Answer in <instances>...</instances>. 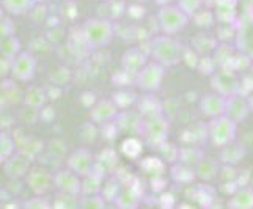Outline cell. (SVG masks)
<instances>
[{
    "label": "cell",
    "instance_id": "57",
    "mask_svg": "<svg viewBox=\"0 0 253 209\" xmlns=\"http://www.w3.org/2000/svg\"><path fill=\"white\" fill-rule=\"evenodd\" d=\"M40 118L44 121V123H49V121H52L55 118V110L54 107L50 106H44L41 110H40Z\"/></svg>",
    "mask_w": 253,
    "mask_h": 209
},
{
    "label": "cell",
    "instance_id": "60",
    "mask_svg": "<svg viewBox=\"0 0 253 209\" xmlns=\"http://www.w3.org/2000/svg\"><path fill=\"white\" fill-rule=\"evenodd\" d=\"M247 99H249V104H250V109H252V112H253V91L249 94Z\"/></svg>",
    "mask_w": 253,
    "mask_h": 209
},
{
    "label": "cell",
    "instance_id": "59",
    "mask_svg": "<svg viewBox=\"0 0 253 209\" xmlns=\"http://www.w3.org/2000/svg\"><path fill=\"white\" fill-rule=\"evenodd\" d=\"M153 2L156 3V5H159V6H164V5H170L173 0H153Z\"/></svg>",
    "mask_w": 253,
    "mask_h": 209
},
{
    "label": "cell",
    "instance_id": "26",
    "mask_svg": "<svg viewBox=\"0 0 253 209\" xmlns=\"http://www.w3.org/2000/svg\"><path fill=\"white\" fill-rule=\"evenodd\" d=\"M37 0H2L3 10L10 16H24L33 10Z\"/></svg>",
    "mask_w": 253,
    "mask_h": 209
},
{
    "label": "cell",
    "instance_id": "29",
    "mask_svg": "<svg viewBox=\"0 0 253 209\" xmlns=\"http://www.w3.org/2000/svg\"><path fill=\"white\" fill-rule=\"evenodd\" d=\"M205 158V153L202 151V148H198L197 145H189V146H182L179 151V162L187 164L190 167H197Z\"/></svg>",
    "mask_w": 253,
    "mask_h": 209
},
{
    "label": "cell",
    "instance_id": "42",
    "mask_svg": "<svg viewBox=\"0 0 253 209\" xmlns=\"http://www.w3.org/2000/svg\"><path fill=\"white\" fill-rule=\"evenodd\" d=\"M118 182H120V181H118L117 178H112V179H109L107 182H104L101 195H102L104 198H106V202H113V203H115V200H117L118 195L121 194Z\"/></svg>",
    "mask_w": 253,
    "mask_h": 209
},
{
    "label": "cell",
    "instance_id": "43",
    "mask_svg": "<svg viewBox=\"0 0 253 209\" xmlns=\"http://www.w3.org/2000/svg\"><path fill=\"white\" fill-rule=\"evenodd\" d=\"M233 54H234V50L230 47V44H226L225 41L220 42L214 50V58H215L217 65H219V68H223L226 63H228V60L233 57Z\"/></svg>",
    "mask_w": 253,
    "mask_h": 209
},
{
    "label": "cell",
    "instance_id": "35",
    "mask_svg": "<svg viewBox=\"0 0 253 209\" xmlns=\"http://www.w3.org/2000/svg\"><path fill=\"white\" fill-rule=\"evenodd\" d=\"M98 164H101L104 170L107 173H115L118 170V154L112 150V148H106L99 153V156L96 158Z\"/></svg>",
    "mask_w": 253,
    "mask_h": 209
},
{
    "label": "cell",
    "instance_id": "52",
    "mask_svg": "<svg viewBox=\"0 0 253 209\" xmlns=\"http://www.w3.org/2000/svg\"><path fill=\"white\" fill-rule=\"evenodd\" d=\"M24 208H30V209H37V208H42V209H47L52 206V203L49 202V200L44 197V195H37L33 197L30 200H27V202L22 203Z\"/></svg>",
    "mask_w": 253,
    "mask_h": 209
},
{
    "label": "cell",
    "instance_id": "53",
    "mask_svg": "<svg viewBox=\"0 0 253 209\" xmlns=\"http://www.w3.org/2000/svg\"><path fill=\"white\" fill-rule=\"evenodd\" d=\"M30 14H32L33 22H37V24H41V22H44L47 19V10H46L44 5H41V2H40V5L37 3L33 6V10L30 11Z\"/></svg>",
    "mask_w": 253,
    "mask_h": 209
},
{
    "label": "cell",
    "instance_id": "9",
    "mask_svg": "<svg viewBox=\"0 0 253 209\" xmlns=\"http://www.w3.org/2000/svg\"><path fill=\"white\" fill-rule=\"evenodd\" d=\"M25 184L35 195H46L54 187V175L44 167H32L25 176Z\"/></svg>",
    "mask_w": 253,
    "mask_h": 209
},
{
    "label": "cell",
    "instance_id": "6",
    "mask_svg": "<svg viewBox=\"0 0 253 209\" xmlns=\"http://www.w3.org/2000/svg\"><path fill=\"white\" fill-rule=\"evenodd\" d=\"M164 77H165V66L153 60V62L146 63L142 71L137 74L135 84L145 93H154L162 86Z\"/></svg>",
    "mask_w": 253,
    "mask_h": 209
},
{
    "label": "cell",
    "instance_id": "20",
    "mask_svg": "<svg viewBox=\"0 0 253 209\" xmlns=\"http://www.w3.org/2000/svg\"><path fill=\"white\" fill-rule=\"evenodd\" d=\"M217 46H219L217 37H212L208 32H200L192 38V49H195L200 55H211Z\"/></svg>",
    "mask_w": 253,
    "mask_h": 209
},
{
    "label": "cell",
    "instance_id": "27",
    "mask_svg": "<svg viewBox=\"0 0 253 209\" xmlns=\"http://www.w3.org/2000/svg\"><path fill=\"white\" fill-rule=\"evenodd\" d=\"M195 170H197V178L203 179V181H212L220 173L217 161L212 158H206V156L200 161V164L195 167Z\"/></svg>",
    "mask_w": 253,
    "mask_h": 209
},
{
    "label": "cell",
    "instance_id": "58",
    "mask_svg": "<svg viewBox=\"0 0 253 209\" xmlns=\"http://www.w3.org/2000/svg\"><path fill=\"white\" fill-rule=\"evenodd\" d=\"M174 197H173V194H170V192H164L161 197H159V205L162 206V208H173L174 206Z\"/></svg>",
    "mask_w": 253,
    "mask_h": 209
},
{
    "label": "cell",
    "instance_id": "56",
    "mask_svg": "<svg viewBox=\"0 0 253 209\" xmlns=\"http://www.w3.org/2000/svg\"><path fill=\"white\" fill-rule=\"evenodd\" d=\"M127 14L132 17V19H142V16L145 14V10L142 8V5H138L137 2L134 5L127 6Z\"/></svg>",
    "mask_w": 253,
    "mask_h": 209
},
{
    "label": "cell",
    "instance_id": "8",
    "mask_svg": "<svg viewBox=\"0 0 253 209\" xmlns=\"http://www.w3.org/2000/svg\"><path fill=\"white\" fill-rule=\"evenodd\" d=\"M11 79L17 82H29L37 74V58L32 52H21L13 58L11 65Z\"/></svg>",
    "mask_w": 253,
    "mask_h": 209
},
{
    "label": "cell",
    "instance_id": "21",
    "mask_svg": "<svg viewBox=\"0 0 253 209\" xmlns=\"http://www.w3.org/2000/svg\"><path fill=\"white\" fill-rule=\"evenodd\" d=\"M170 176L174 182L178 184H184L189 186L192 182L195 181L197 178V170H194V167H190L187 164H182V162H174L171 164V168H170Z\"/></svg>",
    "mask_w": 253,
    "mask_h": 209
},
{
    "label": "cell",
    "instance_id": "38",
    "mask_svg": "<svg viewBox=\"0 0 253 209\" xmlns=\"http://www.w3.org/2000/svg\"><path fill=\"white\" fill-rule=\"evenodd\" d=\"M140 168L148 173V175L151 176H158V175H162L164 173V168H165V161L161 159V158H145L142 162H140Z\"/></svg>",
    "mask_w": 253,
    "mask_h": 209
},
{
    "label": "cell",
    "instance_id": "31",
    "mask_svg": "<svg viewBox=\"0 0 253 209\" xmlns=\"http://www.w3.org/2000/svg\"><path fill=\"white\" fill-rule=\"evenodd\" d=\"M104 176L96 175V173H90L82 178V195H96L102 192L104 186Z\"/></svg>",
    "mask_w": 253,
    "mask_h": 209
},
{
    "label": "cell",
    "instance_id": "54",
    "mask_svg": "<svg viewBox=\"0 0 253 209\" xmlns=\"http://www.w3.org/2000/svg\"><path fill=\"white\" fill-rule=\"evenodd\" d=\"M253 91V63L249 68V74L244 77V81L241 82V93L249 96V94Z\"/></svg>",
    "mask_w": 253,
    "mask_h": 209
},
{
    "label": "cell",
    "instance_id": "7",
    "mask_svg": "<svg viewBox=\"0 0 253 209\" xmlns=\"http://www.w3.org/2000/svg\"><path fill=\"white\" fill-rule=\"evenodd\" d=\"M211 86L212 90L223 94V96H231V94L241 93V81L234 71L225 68H219L217 71L211 76Z\"/></svg>",
    "mask_w": 253,
    "mask_h": 209
},
{
    "label": "cell",
    "instance_id": "12",
    "mask_svg": "<svg viewBox=\"0 0 253 209\" xmlns=\"http://www.w3.org/2000/svg\"><path fill=\"white\" fill-rule=\"evenodd\" d=\"M32 162L33 159L29 158L27 154L17 150L11 158H8L3 161V171L5 175L10 179H21L24 176H27V173L32 168Z\"/></svg>",
    "mask_w": 253,
    "mask_h": 209
},
{
    "label": "cell",
    "instance_id": "14",
    "mask_svg": "<svg viewBox=\"0 0 253 209\" xmlns=\"http://www.w3.org/2000/svg\"><path fill=\"white\" fill-rule=\"evenodd\" d=\"M120 113V107L115 104L113 99H102L98 101L90 109V120L94 125H104L113 121Z\"/></svg>",
    "mask_w": 253,
    "mask_h": 209
},
{
    "label": "cell",
    "instance_id": "25",
    "mask_svg": "<svg viewBox=\"0 0 253 209\" xmlns=\"http://www.w3.org/2000/svg\"><path fill=\"white\" fill-rule=\"evenodd\" d=\"M68 46L73 49L76 57H85L86 54H88V52L93 50L90 47V44H88V41H86L82 29L74 30L73 33H69V37H68Z\"/></svg>",
    "mask_w": 253,
    "mask_h": 209
},
{
    "label": "cell",
    "instance_id": "22",
    "mask_svg": "<svg viewBox=\"0 0 253 209\" xmlns=\"http://www.w3.org/2000/svg\"><path fill=\"white\" fill-rule=\"evenodd\" d=\"M47 101H49L47 91H46V88H42V86L30 85L24 93V104L25 106L33 107V109L41 110L44 106H47Z\"/></svg>",
    "mask_w": 253,
    "mask_h": 209
},
{
    "label": "cell",
    "instance_id": "13",
    "mask_svg": "<svg viewBox=\"0 0 253 209\" xmlns=\"http://www.w3.org/2000/svg\"><path fill=\"white\" fill-rule=\"evenodd\" d=\"M252 112L250 104L246 94L236 93L231 94V96L226 98V109H225V115L231 118L234 123H244L247 120L249 113Z\"/></svg>",
    "mask_w": 253,
    "mask_h": 209
},
{
    "label": "cell",
    "instance_id": "34",
    "mask_svg": "<svg viewBox=\"0 0 253 209\" xmlns=\"http://www.w3.org/2000/svg\"><path fill=\"white\" fill-rule=\"evenodd\" d=\"M194 200L205 206V208H209L215 200V190L212 186L209 184H200V186H195L194 187Z\"/></svg>",
    "mask_w": 253,
    "mask_h": 209
},
{
    "label": "cell",
    "instance_id": "1",
    "mask_svg": "<svg viewBox=\"0 0 253 209\" xmlns=\"http://www.w3.org/2000/svg\"><path fill=\"white\" fill-rule=\"evenodd\" d=\"M182 49L181 42L173 38V35H159L151 41V57L154 62L164 65L165 68L176 66L182 60Z\"/></svg>",
    "mask_w": 253,
    "mask_h": 209
},
{
    "label": "cell",
    "instance_id": "49",
    "mask_svg": "<svg viewBox=\"0 0 253 209\" xmlns=\"http://www.w3.org/2000/svg\"><path fill=\"white\" fill-rule=\"evenodd\" d=\"M215 19L222 24H233L236 19V8L215 6Z\"/></svg>",
    "mask_w": 253,
    "mask_h": 209
},
{
    "label": "cell",
    "instance_id": "62",
    "mask_svg": "<svg viewBox=\"0 0 253 209\" xmlns=\"http://www.w3.org/2000/svg\"><path fill=\"white\" fill-rule=\"evenodd\" d=\"M37 2H38V3H40V2L42 3V2H46V0H37Z\"/></svg>",
    "mask_w": 253,
    "mask_h": 209
},
{
    "label": "cell",
    "instance_id": "3",
    "mask_svg": "<svg viewBox=\"0 0 253 209\" xmlns=\"http://www.w3.org/2000/svg\"><path fill=\"white\" fill-rule=\"evenodd\" d=\"M189 14H186L181 10L179 5H164L159 8L156 14V21L162 33L165 35H174L181 32L189 22Z\"/></svg>",
    "mask_w": 253,
    "mask_h": 209
},
{
    "label": "cell",
    "instance_id": "51",
    "mask_svg": "<svg viewBox=\"0 0 253 209\" xmlns=\"http://www.w3.org/2000/svg\"><path fill=\"white\" fill-rule=\"evenodd\" d=\"M40 118V110L33 109L30 106H25L21 112H19V120L25 125H35L37 120Z\"/></svg>",
    "mask_w": 253,
    "mask_h": 209
},
{
    "label": "cell",
    "instance_id": "50",
    "mask_svg": "<svg viewBox=\"0 0 253 209\" xmlns=\"http://www.w3.org/2000/svg\"><path fill=\"white\" fill-rule=\"evenodd\" d=\"M178 5L189 16H194L203 8V0H178Z\"/></svg>",
    "mask_w": 253,
    "mask_h": 209
},
{
    "label": "cell",
    "instance_id": "46",
    "mask_svg": "<svg viewBox=\"0 0 253 209\" xmlns=\"http://www.w3.org/2000/svg\"><path fill=\"white\" fill-rule=\"evenodd\" d=\"M66 151H68V146L63 140H60V138H54V140H50L47 145V153L54 159H63L66 156Z\"/></svg>",
    "mask_w": 253,
    "mask_h": 209
},
{
    "label": "cell",
    "instance_id": "44",
    "mask_svg": "<svg viewBox=\"0 0 253 209\" xmlns=\"http://www.w3.org/2000/svg\"><path fill=\"white\" fill-rule=\"evenodd\" d=\"M106 198H104L101 194H96V195H81L79 198V208H94V209H101V208H106Z\"/></svg>",
    "mask_w": 253,
    "mask_h": 209
},
{
    "label": "cell",
    "instance_id": "48",
    "mask_svg": "<svg viewBox=\"0 0 253 209\" xmlns=\"http://www.w3.org/2000/svg\"><path fill=\"white\" fill-rule=\"evenodd\" d=\"M192 17H194V22L202 29L211 27V25L214 24V21H215V14H212V11H209V10H203V8L198 13H195Z\"/></svg>",
    "mask_w": 253,
    "mask_h": 209
},
{
    "label": "cell",
    "instance_id": "24",
    "mask_svg": "<svg viewBox=\"0 0 253 209\" xmlns=\"http://www.w3.org/2000/svg\"><path fill=\"white\" fill-rule=\"evenodd\" d=\"M228 208L233 209H253V187H241L234 190L228 200Z\"/></svg>",
    "mask_w": 253,
    "mask_h": 209
},
{
    "label": "cell",
    "instance_id": "45",
    "mask_svg": "<svg viewBox=\"0 0 253 209\" xmlns=\"http://www.w3.org/2000/svg\"><path fill=\"white\" fill-rule=\"evenodd\" d=\"M79 198L81 195H69V194H60L57 195V198L52 202V206L54 208H79Z\"/></svg>",
    "mask_w": 253,
    "mask_h": 209
},
{
    "label": "cell",
    "instance_id": "32",
    "mask_svg": "<svg viewBox=\"0 0 253 209\" xmlns=\"http://www.w3.org/2000/svg\"><path fill=\"white\" fill-rule=\"evenodd\" d=\"M22 52L21 49V41L14 35H10V37H3L2 38V44H0V54L2 57L6 58H14Z\"/></svg>",
    "mask_w": 253,
    "mask_h": 209
},
{
    "label": "cell",
    "instance_id": "2",
    "mask_svg": "<svg viewBox=\"0 0 253 209\" xmlns=\"http://www.w3.org/2000/svg\"><path fill=\"white\" fill-rule=\"evenodd\" d=\"M81 29L93 50L109 46V42L113 40V35H115V27H113L112 21L101 16L90 17L88 21L84 22Z\"/></svg>",
    "mask_w": 253,
    "mask_h": 209
},
{
    "label": "cell",
    "instance_id": "18",
    "mask_svg": "<svg viewBox=\"0 0 253 209\" xmlns=\"http://www.w3.org/2000/svg\"><path fill=\"white\" fill-rule=\"evenodd\" d=\"M21 132H22V130H19V137H14V140L17 143V150L25 153L29 158H32L35 161L42 153V150H44V142H42L41 138H38V137L25 135V134H21Z\"/></svg>",
    "mask_w": 253,
    "mask_h": 209
},
{
    "label": "cell",
    "instance_id": "11",
    "mask_svg": "<svg viewBox=\"0 0 253 209\" xmlns=\"http://www.w3.org/2000/svg\"><path fill=\"white\" fill-rule=\"evenodd\" d=\"M94 164H96V156L90 150H86V148H79V150L69 154L66 159L68 168H71L82 178L90 175L94 168Z\"/></svg>",
    "mask_w": 253,
    "mask_h": 209
},
{
    "label": "cell",
    "instance_id": "15",
    "mask_svg": "<svg viewBox=\"0 0 253 209\" xmlns=\"http://www.w3.org/2000/svg\"><path fill=\"white\" fill-rule=\"evenodd\" d=\"M225 109H226V96L217 91L208 93L200 99V110L208 118L225 115Z\"/></svg>",
    "mask_w": 253,
    "mask_h": 209
},
{
    "label": "cell",
    "instance_id": "36",
    "mask_svg": "<svg viewBox=\"0 0 253 209\" xmlns=\"http://www.w3.org/2000/svg\"><path fill=\"white\" fill-rule=\"evenodd\" d=\"M17 151V143L14 140V137H11L6 130H2L0 134V161H6L8 158H11Z\"/></svg>",
    "mask_w": 253,
    "mask_h": 209
},
{
    "label": "cell",
    "instance_id": "37",
    "mask_svg": "<svg viewBox=\"0 0 253 209\" xmlns=\"http://www.w3.org/2000/svg\"><path fill=\"white\" fill-rule=\"evenodd\" d=\"M112 99L115 101V104L120 107V110H125V109H129L132 107L134 104L138 101L137 94L130 90H118L112 94Z\"/></svg>",
    "mask_w": 253,
    "mask_h": 209
},
{
    "label": "cell",
    "instance_id": "17",
    "mask_svg": "<svg viewBox=\"0 0 253 209\" xmlns=\"http://www.w3.org/2000/svg\"><path fill=\"white\" fill-rule=\"evenodd\" d=\"M146 63L148 62L145 52L138 47H130L125 52L123 58H121V69H125L126 73L137 77V74L142 71Z\"/></svg>",
    "mask_w": 253,
    "mask_h": 209
},
{
    "label": "cell",
    "instance_id": "28",
    "mask_svg": "<svg viewBox=\"0 0 253 209\" xmlns=\"http://www.w3.org/2000/svg\"><path fill=\"white\" fill-rule=\"evenodd\" d=\"M137 104H138V110H140L143 118L162 113V106H161L159 99L151 93H148V94H145V96H142V99H138Z\"/></svg>",
    "mask_w": 253,
    "mask_h": 209
},
{
    "label": "cell",
    "instance_id": "47",
    "mask_svg": "<svg viewBox=\"0 0 253 209\" xmlns=\"http://www.w3.org/2000/svg\"><path fill=\"white\" fill-rule=\"evenodd\" d=\"M217 62L215 58L211 57V55H200V62H198V69L202 74H206V76H212L215 71H217Z\"/></svg>",
    "mask_w": 253,
    "mask_h": 209
},
{
    "label": "cell",
    "instance_id": "61",
    "mask_svg": "<svg viewBox=\"0 0 253 209\" xmlns=\"http://www.w3.org/2000/svg\"><path fill=\"white\" fill-rule=\"evenodd\" d=\"M134 2H137V3H142V2H146V0H134Z\"/></svg>",
    "mask_w": 253,
    "mask_h": 209
},
{
    "label": "cell",
    "instance_id": "40",
    "mask_svg": "<svg viewBox=\"0 0 253 209\" xmlns=\"http://www.w3.org/2000/svg\"><path fill=\"white\" fill-rule=\"evenodd\" d=\"M49 79H50V84L58 85V86H63L68 82H71L73 73H71V69H69L68 66H60V68L55 69V71L50 73Z\"/></svg>",
    "mask_w": 253,
    "mask_h": 209
},
{
    "label": "cell",
    "instance_id": "4",
    "mask_svg": "<svg viewBox=\"0 0 253 209\" xmlns=\"http://www.w3.org/2000/svg\"><path fill=\"white\" fill-rule=\"evenodd\" d=\"M236 134H238V123H234L226 115L211 118L208 125V135L211 138L212 145L217 148H223L225 145L234 142Z\"/></svg>",
    "mask_w": 253,
    "mask_h": 209
},
{
    "label": "cell",
    "instance_id": "5",
    "mask_svg": "<svg viewBox=\"0 0 253 209\" xmlns=\"http://www.w3.org/2000/svg\"><path fill=\"white\" fill-rule=\"evenodd\" d=\"M169 129H170V125L167 118H165L162 113H158V115L143 118L140 134L143 135L145 142L148 145H151L153 148L156 146L159 150V146L167 142Z\"/></svg>",
    "mask_w": 253,
    "mask_h": 209
},
{
    "label": "cell",
    "instance_id": "16",
    "mask_svg": "<svg viewBox=\"0 0 253 209\" xmlns=\"http://www.w3.org/2000/svg\"><path fill=\"white\" fill-rule=\"evenodd\" d=\"M115 123L120 129V132H140L142 123H143V115L138 109L137 110L125 109L117 115Z\"/></svg>",
    "mask_w": 253,
    "mask_h": 209
},
{
    "label": "cell",
    "instance_id": "33",
    "mask_svg": "<svg viewBox=\"0 0 253 209\" xmlns=\"http://www.w3.org/2000/svg\"><path fill=\"white\" fill-rule=\"evenodd\" d=\"M21 101V91L17 88V85L13 81H3L2 82V107L16 104Z\"/></svg>",
    "mask_w": 253,
    "mask_h": 209
},
{
    "label": "cell",
    "instance_id": "23",
    "mask_svg": "<svg viewBox=\"0 0 253 209\" xmlns=\"http://www.w3.org/2000/svg\"><path fill=\"white\" fill-rule=\"evenodd\" d=\"M244 158H246V148H244L241 143H236V142H231L228 145H225L220 151V161L225 165H230V167L239 164Z\"/></svg>",
    "mask_w": 253,
    "mask_h": 209
},
{
    "label": "cell",
    "instance_id": "41",
    "mask_svg": "<svg viewBox=\"0 0 253 209\" xmlns=\"http://www.w3.org/2000/svg\"><path fill=\"white\" fill-rule=\"evenodd\" d=\"M179 151H181V148H178L176 145L170 142H165L164 145L159 146V153L162 156V159L169 164H174L179 161Z\"/></svg>",
    "mask_w": 253,
    "mask_h": 209
},
{
    "label": "cell",
    "instance_id": "10",
    "mask_svg": "<svg viewBox=\"0 0 253 209\" xmlns=\"http://www.w3.org/2000/svg\"><path fill=\"white\" fill-rule=\"evenodd\" d=\"M54 187L60 194L82 195V176L71 168L58 170L54 173Z\"/></svg>",
    "mask_w": 253,
    "mask_h": 209
},
{
    "label": "cell",
    "instance_id": "30",
    "mask_svg": "<svg viewBox=\"0 0 253 209\" xmlns=\"http://www.w3.org/2000/svg\"><path fill=\"white\" fill-rule=\"evenodd\" d=\"M140 202H142V195L137 194L132 187H127L118 195V198L115 200V205L121 209H134L140 205Z\"/></svg>",
    "mask_w": 253,
    "mask_h": 209
},
{
    "label": "cell",
    "instance_id": "55",
    "mask_svg": "<svg viewBox=\"0 0 253 209\" xmlns=\"http://www.w3.org/2000/svg\"><path fill=\"white\" fill-rule=\"evenodd\" d=\"M0 30H2V38L3 37H10V35H14V22L11 17L3 16L2 17V25H0Z\"/></svg>",
    "mask_w": 253,
    "mask_h": 209
},
{
    "label": "cell",
    "instance_id": "19",
    "mask_svg": "<svg viewBox=\"0 0 253 209\" xmlns=\"http://www.w3.org/2000/svg\"><path fill=\"white\" fill-rule=\"evenodd\" d=\"M236 49L253 60V21L244 22L238 29Z\"/></svg>",
    "mask_w": 253,
    "mask_h": 209
},
{
    "label": "cell",
    "instance_id": "39",
    "mask_svg": "<svg viewBox=\"0 0 253 209\" xmlns=\"http://www.w3.org/2000/svg\"><path fill=\"white\" fill-rule=\"evenodd\" d=\"M142 151H143V143L137 137H129L121 145V153L130 159H137L142 154Z\"/></svg>",
    "mask_w": 253,
    "mask_h": 209
}]
</instances>
